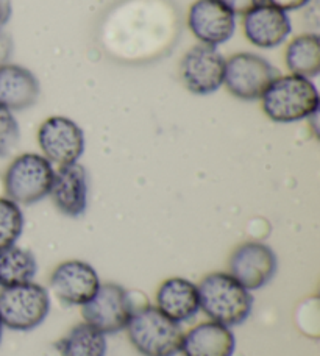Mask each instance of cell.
I'll return each instance as SVG.
<instances>
[{"mask_svg": "<svg viewBox=\"0 0 320 356\" xmlns=\"http://www.w3.org/2000/svg\"><path fill=\"white\" fill-rule=\"evenodd\" d=\"M38 143L50 163L66 166L80 160L85 152V135L72 119L52 116L44 120L38 131Z\"/></svg>", "mask_w": 320, "mask_h": 356, "instance_id": "9", "label": "cell"}, {"mask_svg": "<svg viewBox=\"0 0 320 356\" xmlns=\"http://www.w3.org/2000/svg\"><path fill=\"white\" fill-rule=\"evenodd\" d=\"M188 25L202 44L217 47L233 38L236 16L222 0H197L189 8Z\"/></svg>", "mask_w": 320, "mask_h": 356, "instance_id": "10", "label": "cell"}, {"mask_svg": "<svg viewBox=\"0 0 320 356\" xmlns=\"http://www.w3.org/2000/svg\"><path fill=\"white\" fill-rule=\"evenodd\" d=\"M180 74L184 86L192 94L208 95L223 85L225 77V58L216 47H191L180 63Z\"/></svg>", "mask_w": 320, "mask_h": 356, "instance_id": "8", "label": "cell"}, {"mask_svg": "<svg viewBox=\"0 0 320 356\" xmlns=\"http://www.w3.org/2000/svg\"><path fill=\"white\" fill-rule=\"evenodd\" d=\"M40 92V81L29 69L11 63L0 67V106L25 111L36 104Z\"/></svg>", "mask_w": 320, "mask_h": 356, "instance_id": "15", "label": "cell"}, {"mask_svg": "<svg viewBox=\"0 0 320 356\" xmlns=\"http://www.w3.org/2000/svg\"><path fill=\"white\" fill-rule=\"evenodd\" d=\"M157 308L175 322L189 321L200 309L198 288L186 278H169L157 292Z\"/></svg>", "mask_w": 320, "mask_h": 356, "instance_id": "17", "label": "cell"}, {"mask_svg": "<svg viewBox=\"0 0 320 356\" xmlns=\"http://www.w3.org/2000/svg\"><path fill=\"white\" fill-rule=\"evenodd\" d=\"M22 230L24 214L21 208L10 199H0V252L15 245Z\"/></svg>", "mask_w": 320, "mask_h": 356, "instance_id": "21", "label": "cell"}, {"mask_svg": "<svg viewBox=\"0 0 320 356\" xmlns=\"http://www.w3.org/2000/svg\"><path fill=\"white\" fill-rule=\"evenodd\" d=\"M50 311L49 292L33 282L0 292V322L13 332H30L46 321Z\"/></svg>", "mask_w": 320, "mask_h": 356, "instance_id": "5", "label": "cell"}, {"mask_svg": "<svg viewBox=\"0 0 320 356\" xmlns=\"http://www.w3.org/2000/svg\"><path fill=\"white\" fill-rule=\"evenodd\" d=\"M133 313L130 294L116 283L100 284L95 296L81 308L85 322L104 334H114L127 328Z\"/></svg>", "mask_w": 320, "mask_h": 356, "instance_id": "7", "label": "cell"}, {"mask_svg": "<svg viewBox=\"0 0 320 356\" xmlns=\"http://www.w3.org/2000/svg\"><path fill=\"white\" fill-rule=\"evenodd\" d=\"M277 272V255L262 243L241 244L230 258V275L248 291L266 286Z\"/></svg>", "mask_w": 320, "mask_h": 356, "instance_id": "11", "label": "cell"}, {"mask_svg": "<svg viewBox=\"0 0 320 356\" xmlns=\"http://www.w3.org/2000/svg\"><path fill=\"white\" fill-rule=\"evenodd\" d=\"M278 77L280 72L261 55L241 52L225 60L223 85L230 94L239 100H259L272 81Z\"/></svg>", "mask_w": 320, "mask_h": 356, "instance_id": "6", "label": "cell"}, {"mask_svg": "<svg viewBox=\"0 0 320 356\" xmlns=\"http://www.w3.org/2000/svg\"><path fill=\"white\" fill-rule=\"evenodd\" d=\"M261 100L266 116L278 124L298 122L314 116L320 102L314 83L292 74L275 79Z\"/></svg>", "mask_w": 320, "mask_h": 356, "instance_id": "2", "label": "cell"}, {"mask_svg": "<svg viewBox=\"0 0 320 356\" xmlns=\"http://www.w3.org/2000/svg\"><path fill=\"white\" fill-rule=\"evenodd\" d=\"M197 288L200 308L213 322L234 327L246 322L252 313L253 297L250 291L230 273H209Z\"/></svg>", "mask_w": 320, "mask_h": 356, "instance_id": "1", "label": "cell"}, {"mask_svg": "<svg viewBox=\"0 0 320 356\" xmlns=\"http://www.w3.org/2000/svg\"><path fill=\"white\" fill-rule=\"evenodd\" d=\"M61 356H105V334L89 323H79L56 342Z\"/></svg>", "mask_w": 320, "mask_h": 356, "instance_id": "19", "label": "cell"}, {"mask_svg": "<svg viewBox=\"0 0 320 356\" xmlns=\"http://www.w3.org/2000/svg\"><path fill=\"white\" fill-rule=\"evenodd\" d=\"M128 339L143 356H175L182 348L183 330L157 307L134 311L127 325Z\"/></svg>", "mask_w": 320, "mask_h": 356, "instance_id": "3", "label": "cell"}, {"mask_svg": "<svg viewBox=\"0 0 320 356\" xmlns=\"http://www.w3.org/2000/svg\"><path fill=\"white\" fill-rule=\"evenodd\" d=\"M2 322H0V342H2Z\"/></svg>", "mask_w": 320, "mask_h": 356, "instance_id": "27", "label": "cell"}, {"mask_svg": "<svg viewBox=\"0 0 320 356\" xmlns=\"http://www.w3.org/2000/svg\"><path fill=\"white\" fill-rule=\"evenodd\" d=\"M50 286L63 303L83 307L99 291L100 280L91 264L72 259L56 267L50 277Z\"/></svg>", "mask_w": 320, "mask_h": 356, "instance_id": "12", "label": "cell"}, {"mask_svg": "<svg viewBox=\"0 0 320 356\" xmlns=\"http://www.w3.org/2000/svg\"><path fill=\"white\" fill-rule=\"evenodd\" d=\"M36 259L27 250L13 245L0 252V286L2 288L30 283L36 275Z\"/></svg>", "mask_w": 320, "mask_h": 356, "instance_id": "20", "label": "cell"}, {"mask_svg": "<svg viewBox=\"0 0 320 356\" xmlns=\"http://www.w3.org/2000/svg\"><path fill=\"white\" fill-rule=\"evenodd\" d=\"M21 141V129L13 111L0 106V158L10 156Z\"/></svg>", "mask_w": 320, "mask_h": 356, "instance_id": "22", "label": "cell"}, {"mask_svg": "<svg viewBox=\"0 0 320 356\" xmlns=\"http://www.w3.org/2000/svg\"><path fill=\"white\" fill-rule=\"evenodd\" d=\"M267 2L281 11H296L308 5L311 0H267Z\"/></svg>", "mask_w": 320, "mask_h": 356, "instance_id": "25", "label": "cell"}, {"mask_svg": "<svg viewBox=\"0 0 320 356\" xmlns=\"http://www.w3.org/2000/svg\"><path fill=\"white\" fill-rule=\"evenodd\" d=\"M13 49H15V46H13L11 36L0 30V67L8 65L13 55Z\"/></svg>", "mask_w": 320, "mask_h": 356, "instance_id": "24", "label": "cell"}, {"mask_svg": "<svg viewBox=\"0 0 320 356\" xmlns=\"http://www.w3.org/2000/svg\"><path fill=\"white\" fill-rule=\"evenodd\" d=\"M230 10H232L236 15L246 16L248 11H252L256 6H259L266 2V0H222Z\"/></svg>", "mask_w": 320, "mask_h": 356, "instance_id": "23", "label": "cell"}, {"mask_svg": "<svg viewBox=\"0 0 320 356\" xmlns=\"http://www.w3.org/2000/svg\"><path fill=\"white\" fill-rule=\"evenodd\" d=\"M292 31L286 11L262 3L244 17V33L248 42L258 49H275L283 44Z\"/></svg>", "mask_w": 320, "mask_h": 356, "instance_id": "13", "label": "cell"}, {"mask_svg": "<svg viewBox=\"0 0 320 356\" xmlns=\"http://www.w3.org/2000/svg\"><path fill=\"white\" fill-rule=\"evenodd\" d=\"M52 197L56 209L67 218H80L88 207V175L85 168L79 163L60 166L55 172Z\"/></svg>", "mask_w": 320, "mask_h": 356, "instance_id": "14", "label": "cell"}, {"mask_svg": "<svg viewBox=\"0 0 320 356\" xmlns=\"http://www.w3.org/2000/svg\"><path fill=\"white\" fill-rule=\"evenodd\" d=\"M11 15H13L11 0H0V30L10 22Z\"/></svg>", "mask_w": 320, "mask_h": 356, "instance_id": "26", "label": "cell"}, {"mask_svg": "<svg viewBox=\"0 0 320 356\" xmlns=\"http://www.w3.org/2000/svg\"><path fill=\"white\" fill-rule=\"evenodd\" d=\"M55 170L46 156L24 154L15 158L6 169L5 191L17 205H33L49 195Z\"/></svg>", "mask_w": 320, "mask_h": 356, "instance_id": "4", "label": "cell"}, {"mask_svg": "<svg viewBox=\"0 0 320 356\" xmlns=\"http://www.w3.org/2000/svg\"><path fill=\"white\" fill-rule=\"evenodd\" d=\"M236 339L232 330L217 322H203L183 336L184 356H233Z\"/></svg>", "mask_w": 320, "mask_h": 356, "instance_id": "16", "label": "cell"}, {"mask_svg": "<svg viewBox=\"0 0 320 356\" xmlns=\"http://www.w3.org/2000/svg\"><path fill=\"white\" fill-rule=\"evenodd\" d=\"M286 66L292 75L314 79L320 74V40L316 33L294 38L286 49Z\"/></svg>", "mask_w": 320, "mask_h": 356, "instance_id": "18", "label": "cell"}]
</instances>
